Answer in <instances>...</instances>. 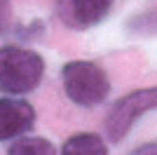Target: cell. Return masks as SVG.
<instances>
[{"instance_id":"4","label":"cell","mask_w":157,"mask_h":155,"mask_svg":"<svg viewBox=\"0 0 157 155\" xmlns=\"http://www.w3.org/2000/svg\"><path fill=\"white\" fill-rule=\"evenodd\" d=\"M113 0H59L56 12L66 26L75 31H85L96 26L101 19L108 17Z\"/></svg>"},{"instance_id":"1","label":"cell","mask_w":157,"mask_h":155,"mask_svg":"<svg viewBox=\"0 0 157 155\" xmlns=\"http://www.w3.org/2000/svg\"><path fill=\"white\" fill-rule=\"evenodd\" d=\"M42 57L17 45L0 47V94H28L42 80Z\"/></svg>"},{"instance_id":"6","label":"cell","mask_w":157,"mask_h":155,"mask_svg":"<svg viewBox=\"0 0 157 155\" xmlns=\"http://www.w3.org/2000/svg\"><path fill=\"white\" fill-rule=\"evenodd\" d=\"M61 155H108V148L96 134H75L63 143Z\"/></svg>"},{"instance_id":"8","label":"cell","mask_w":157,"mask_h":155,"mask_svg":"<svg viewBox=\"0 0 157 155\" xmlns=\"http://www.w3.org/2000/svg\"><path fill=\"white\" fill-rule=\"evenodd\" d=\"M12 26V2L0 0V35H5Z\"/></svg>"},{"instance_id":"5","label":"cell","mask_w":157,"mask_h":155,"mask_svg":"<svg viewBox=\"0 0 157 155\" xmlns=\"http://www.w3.org/2000/svg\"><path fill=\"white\" fill-rule=\"evenodd\" d=\"M35 122V110L24 99H0V141H10L26 134Z\"/></svg>"},{"instance_id":"2","label":"cell","mask_w":157,"mask_h":155,"mask_svg":"<svg viewBox=\"0 0 157 155\" xmlns=\"http://www.w3.org/2000/svg\"><path fill=\"white\" fill-rule=\"evenodd\" d=\"M61 82H63L66 97L85 108L103 103V99L110 94V80H108L105 71L92 61L66 64L61 68Z\"/></svg>"},{"instance_id":"7","label":"cell","mask_w":157,"mask_h":155,"mask_svg":"<svg viewBox=\"0 0 157 155\" xmlns=\"http://www.w3.org/2000/svg\"><path fill=\"white\" fill-rule=\"evenodd\" d=\"M7 155H56L52 141L40 139V136H24L17 143L10 146Z\"/></svg>"},{"instance_id":"9","label":"cell","mask_w":157,"mask_h":155,"mask_svg":"<svg viewBox=\"0 0 157 155\" xmlns=\"http://www.w3.org/2000/svg\"><path fill=\"white\" fill-rule=\"evenodd\" d=\"M131 155H157V143H145V146L136 148Z\"/></svg>"},{"instance_id":"3","label":"cell","mask_w":157,"mask_h":155,"mask_svg":"<svg viewBox=\"0 0 157 155\" xmlns=\"http://www.w3.org/2000/svg\"><path fill=\"white\" fill-rule=\"evenodd\" d=\"M152 108H157V87H145V89L129 92L127 97L117 99L113 103V108L108 110L105 122H103L105 136L113 143L122 141L129 134V129L134 127V122Z\"/></svg>"}]
</instances>
